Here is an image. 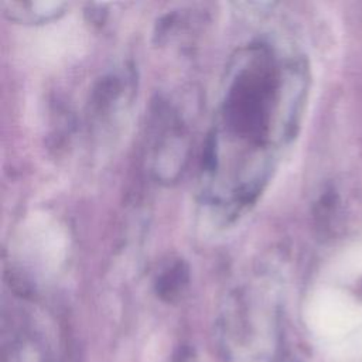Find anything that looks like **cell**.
<instances>
[{
    "instance_id": "cell-3",
    "label": "cell",
    "mask_w": 362,
    "mask_h": 362,
    "mask_svg": "<svg viewBox=\"0 0 362 362\" xmlns=\"http://www.w3.org/2000/svg\"><path fill=\"white\" fill-rule=\"evenodd\" d=\"M188 280V269L187 264L181 260L171 264L170 269H167L157 281V290L161 293V296L171 297L174 293H177Z\"/></svg>"
},
{
    "instance_id": "cell-2",
    "label": "cell",
    "mask_w": 362,
    "mask_h": 362,
    "mask_svg": "<svg viewBox=\"0 0 362 362\" xmlns=\"http://www.w3.org/2000/svg\"><path fill=\"white\" fill-rule=\"evenodd\" d=\"M3 14L17 23L41 24L58 18L69 7L62 1H0Z\"/></svg>"
},
{
    "instance_id": "cell-1",
    "label": "cell",
    "mask_w": 362,
    "mask_h": 362,
    "mask_svg": "<svg viewBox=\"0 0 362 362\" xmlns=\"http://www.w3.org/2000/svg\"><path fill=\"white\" fill-rule=\"evenodd\" d=\"M267 44H250L233 58L226 78L218 126L208 147L239 148L238 165L222 206L238 212L262 192L270 170L273 122L280 110L284 72Z\"/></svg>"
}]
</instances>
